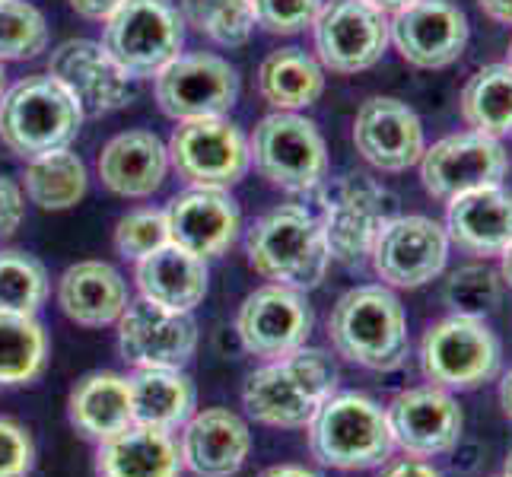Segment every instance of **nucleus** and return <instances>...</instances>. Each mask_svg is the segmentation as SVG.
<instances>
[{"instance_id": "obj_36", "label": "nucleus", "mask_w": 512, "mask_h": 477, "mask_svg": "<svg viewBox=\"0 0 512 477\" xmlns=\"http://www.w3.org/2000/svg\"><path fill=\"white\" fill-rule=\"evenodd\" d=\"M503 296V277L487 268V264H465L449 274L443 299L452 309V315H468V318H484L500 306Z\"/></svg>"}, {"instance_id": "obj_46", "label": "nucleus", "mask_w": 512, "mask_h": 477, "mask_svg": "<svg viewBox=\"0 0 512 477\" xmlns=\"http://www.w3.org/2000/svg\"><path fill=\"white\" fill-rule=\"evenodd\" d=\"M369 7H376L379 13H385V16H395L398 10H404V7H411L414 0H366Z\"/></svg>"}, {"instance_id": "obj_1", "label": "nucleus", "mask_w": 512, "mask_h": 477, "mask_svg": "<svg viewBox=\"0 0 512 477\" xmlns=\"http://www.w3.org/2000/svg\"><path fill=\"white\" fill-rule=\"evenodd\" d=\"M338 392V366L319 347H299L268 360L242 385V404L264 427L303 430L315 411Z\"/></svg>"}, {"instance_id": "obj_35", "label": "nucleus", "mask_w": 512, "mask_h": 477, "mask_svg": "<svg viewBox=\"0 0 512 477\" xmlns=\"http://www.w3.org/2000/svg\"><path fill=\"white\" fill-rule=\"evenodd\" d=\"M48 299V271L39 258L7 249L0 252V312L35 315Z\"/></svg>"}, {"instance_id": "obj_23", "label": "nucleus", "mask_w": 512, "mask_h": 477, "mask_svg": "<svg viewBox=\"0 0 512 477\" xmlns=\"http://www.w3.org/2000/svg\"><path fill=\"white\" fill-rule=\"evenodd\" d=\"M446 236L468 255H503L512 242V191L503 185L458 194L446 210Z\"/></svg>"}, {"instance_id": "obj_21", "label": "nucleus", "mask_w": 512, "mask_h": 477, "mask_svg": "<svg viewBox=\"0 0 512 477\" xmlns=\"http://www.w3.org/2000/svg\"><path fill=\"white\" fill-rule=\"evenodd\" d=\"M163 214L169 223V242L204 261L229 252L242 229L239 204L223 188H188L175 194Z\"/></svg>"}, {"instance_id": "obj_12", "label": "nucleus", "mask_w": 512, "mask_h": 477, "mask_svg": "<svg viewBox=\"0 0 512 477\" xmlns=\"http://www.w3.org/2000/svg\"><path fill=\"white\" fill-rule=\"evenodd\" d=\"M156 80V102L172 121L226 118L239 99L236 67L220 55H179Z\"/></svg>"}, {"instance_id": "obj_4", "label": "nucleus", "mask_w": 512, "mask_h": 477, "mask_svg": "<svg viewBox=\"0 0 512 477\" xmlns=\"http://www.w3.org/2000/svg\"><path fill=\"white\" fill-rule=\"evenodd\" d=\"M309 452L334 471H369L392 458L395 436L385 408L357 392H334L306 427Z\"/></svg>"}, {"instance_id": "obj_49", "label": "nucleus", "mask_w": 512, "mask_h": 477, "mask_svg": "<svg viewBox=\"0 0 512 477\" xmlns=\"http://www.w3.org/2000/svg\"><path fill=\"white\" fill-rule=\"evenodd\" d=\"M4 83H7V74H4V64H0V96H4Z\"/></svg>"}, {"instance_id": "obj_26", "label": "nucleus", "mask_w": 512, "mask_h": 477, "mask_svg": "<svg viewBox=\"0 0 512 477\" xmlns=\"http://www.w3.org/2000/svg\"><path fill=\"white\" fill-rule=\"evenodd\" d=\"M207 261L179 245H163L160 252L137 261V290L147 303L172 312H194L207 296Z\"/></svg>"}, {"instance_id": "obj_8", "label": "nucleus", "mask_w": 512, "mask_h": 477, "mask_svg": "<svg viewBox=\"0 0 512 477\" xmlns=\"http://www.w3.org/2000/svg\"><path fill=\"white\" fill-rule=\"evenodd\" d=\"M503 347L484 318L449 315L427 328L420 341V369L430 385L471 392L500 373Z\"/></svg>"}, {"instance_id": "obj_41", "label": "nucleus", "mask_w": 512, "mask_h": 477, "mask_svg": "<svg viewBox=\"0 0 512 477\" xmlns=\"http://www.w3.org/2000/svg\"><path fill=\"white\" fill-rule=\"evenodd\" d=\"M23 214H26L23 188L13 179H7V175H0V239H10L20 229Z\"/></svg>"}, {"instance_id": "obj_2", "label": "nucleus", "mask_w": 512, "mask_h": 477, "mask_svg": "<svg viewBox=\"0 0 512 477\" xmlns=\"http://www.w3.org/2000/svg\"><path fill=\"white\" fill-rule=\"evenodd\" d=\"M328 338L338 357L373 373H392L408 360V315L385 284L347 290L331 309Z\"/></svg>"}, {"instance_id": "obj_30", "label": "nucleus", "mask_w": 512, "mask_h": 477, "mask_svg": "<svg viewBox=\"0 0 512 477\" xmlns=\"http://www.w3.org/2000/svg\"><path fill=\"white\" fill-rule=\"evenodd\" d=\"M131 382L134 423L175 433L194 414V382L182 369H137Z\"/></svg>"}, {"instance_id": "obj_6", "label": "nucleus", "mask_w": 512, "mask_h": 477, "mask_svg": "<svg viewBox=\"0 0 512 477\" xmlns=\"http://www.w3.org/2000/svg\"><path fill=\"white\" fill-rule=\"evenodd\" d=\"M319 210L331 261L344 264L350 271L369 258L379 229L398 217L392 191L363 172L325 179L319 185Z\"/></svg>"}, {"instance_id": "obj_50", "label": "nucleus", "mask_w": 512, "mask_h": 477, "mask_svg": "<svg viewBox=\"0 0 512 477\" xmlns=\"http://www.w3.org/2000/svg\"><path fill=\"white\" fill-rule=\"evenodd\" d=\"M503 474H506V477H512V452L506 455V471H503Z\"/></svg>"}, {"instance_id": "obj_29", "label": "nucleus", "mask_w": 512, "mask_h": 477, "mask_svg": "<svg viewBox=\"0 0 512 477\" xmlns=\"http://www.w3.org/2000/svg\"><path fill=\"white\" fill-rule=\"evenodd\" d=\"M258 93L277 112L309 109L325 93V67L303 48L271 51L258 67Z\"/></svg>"}, {"instance_id": "obj_31", "label": "nucleus", "mask_w": 512, "mask_h": 477, "mask_svg": "<svg viewBox=\"0 0 512 477\" xmlns=\"http://www.w3.org/2000/svg\"><path fill=\"white\" fill-rule=\"evenodd\" d=\"M462 118L471 131L503 140L512 134V64L474 70L462 90Z\"/></svg>"}, {"instance_id": "obj_11", "label": "nucleus", "mask_w": 512, "mask_h": 477, "mask_svg": "<svg viewBox=\"0 0 512 477\" xmlns=\"http://www.w3.org/2000/svg\"><path fill=\"white\" fill-rule=\"evenodd\" d=\"M315 55L331 74H363L385 55L388 16L366 0H328L312 23Z\"/></svg>"}, {"instance_id": "obj_28", "label": "nucleus", "mask_w": 512, "mask_h": 477, "mask_svg": "<svg viewBox=\"0 0 512 477\" xmlns=\"http://www.w3.org/2000/svg\"><path fill=\"white\" fill-rule=\"evenodd\" d=\"M67 414L80 436L93 439V443H105V439H112L134 423L131 382L118 373L83 376L70 392Z\"/></svg>"}, {"instance_id": "obj_38", "label": "nucleus", "mask_w": 512, "mask_h": 477, "mask_svg": "<svg viewBox=\"0 0 512 477\" xmlns=\"http://www.w3.org/2000/svg\"><path fill=\"white\" fill-rule=\"evenodd\" d=\"M169 245V223L163 210H131L115 226V252L125 261H140Z\"/></svg>"}, {"instance_id": "obj_13", "label": "nucleus", "mask_w": 512, "mask_h": 477, "mask_svg": "<svg viewBox=\"0 0 512 477\" xmlns=\"http://www.w3.org/2000/svg\"><path fill=\"white\" fill-rule=\"evenodd\" d=\"M420 182L436 201H452L458 194L503 185L509 153L500 140L478 131H462L436 140L420 156Z\"/></svg>"}, {"instance_id": "obj_5", "label": "nucleus", "mask_w": 512, "mask_h": 477, "mask_svg": "<svg viewBox=\"0 0 512 477\" xmlns=\"http://www.w3.org/2000/svg\"><path fill=\"white\" fill-rule=\"evenodd\" d=\"M83 112L51 74H32L0 96V140L10 153L35 159L67 150L77 140Z\"/></svg>"}, {"instance_id": "obj_22", "label": "nucleus", "mask_w": 512, "mask_h": 477, "mask_svg": "<svg viewBox=\"0 0 512 477\" xmlns=\"http://www.w3.org/2000/svg\"><path fill=\"white\" fill-rule=\"evenodd\" d=\"M252 452L249 423L226 408L194 411L182 427V468L194 477H233Z\"/></svg>"}, {"instance_id": "obj_51", "label": "nucleus", "mask_w": 512, "mask_h": 477, "mask_svg": "<svg viewBox=\"0 0 512 477\" xmlns=\"http://www.w3.org/2000/svg\"><path fill=\"white\" fill-rule=\"evenodd\" d=\"M509 64H512V45H509Z\"/></svg>"}, {"instance_id": "obj_32", "label": "nucleus", "mask_w": 512, "mask_h": 477, "mask_svg": "<svg viewBox=\"0 0 512 477\" xmlns=\"http://www.w3.org/2000/svg\"><path fill=\"white\" fill-rule=\"evenodd\" d=\"M48 366V334L35 315L0 312V388L32 385Z\"/></svg>"}, {"instance_id": "obj_9", "label": "nucleus", "mask_w": 512, "mask_h": 477, "mask_svg": "<svg viewBox=\"0 0 512 477\" xmlns=\"http://www.w3.org/2000/svg\"><path fill=\"white\" fill-rule=\"evenodd\" d=\"M252 163L271 185L303 194L328 179V147L315 121L296 112H274L258 121L249 140Z\"/></svg>"}, {"instance_id": "obj_15", "label": "nucleus", "mask_w": 512, "mask_h": 477, "mask_svg": "<svg viewBox=\"0 0 512 477\" xmlns=\"http://www.w3.org/2000/svg\"><path fill=\"white\" fill-rule=\"evenodd\" d=\"M312 322V306L303 290L268 284L245 296L236 315V334L252 357L280 360L287 353L306 347Z\"/></svg>"}, {"instance_id": "obj_37", "label": "nucleus", "mask_w": 512, "mask_h": 477, "mask_svg": "<svg viewBox=\"0 0 512 477\" xmlns=\"http://www.w3.org/2000/svg\"><path fill=\"white\" fill-rule=\"evenodd\" d=\"M48 45L45 16L26 0H0V64L35 58Z\"/></svg>"}, {"instance_id": "obj_17", "label": "nucleus", "mask_w": 512, "mask_h": 477, "mask_svg": "<svg viewBox=\"0 0 512 477\" xmlns=\"http://www.w3.org/2000/svg\"><path fill=\"white\" fill-rule=\"evenodd\" d=\"M48 74L77 99L83 118L112 115L134 99V83L121 70L102 42L70 39L61 42L48 58Z\"/></svg>"}, {"instance_id": "obj_42", "label": "nucleus", "mask_w": 512, "mask_h": 477, "mask_svg": "<svg viewBox=\"0 0 512 477\" xmlns=\"http://www.w3.org/2000/svg\"><path fill=\"white\" fill-rule=\"evenodd\" d=\"M125 4V0H70V7L74 13L86 16V20H96V23H105L109 16Z\"/></svg>"}, {"instance_id": "obj_14", "label": "nucleus", "mask_w": 512, "mask_h": 477, "mask_svg": "<svg viewBox=\"0 0 512 477\" xmlns=\"http://www.w3.org/2000/svg\"><path fill=\"white\" fill-rule=\"evenodd\" d=\"M449 245L446 226L430 217H392L379 229L369 261L385 287L417 290L446 271Z\"/></svg>"}, {"instance_id": "obj_10", "label": "nucleus", "mask_w": 512, "mask_h": 477, "mask_svg": "<svg viewBox=\"0 0 512 477\" xmlns=\"http://www.w3.org/2000/svg\"><path fill=\"white\" fill-rule=\"evenodd\" d=\"M166 150L172 169L191 188L229 191L245 179L252 166L249 140L226 118L179 121Z\"/></svg>"}, {"instance_id": "obj_19", "label": "nucleus", "mask_w": 512, "mask_h": 477, "mask_svg": "<svg viewBox=\"0 0 512 477\" xmlns=\"http://www.w3.org/2000/svg\"><path fill=\"white\" fill-rule=\"evenodd\" d=\"M468 16L452 0H414L388 20L398 55L420 70H443L462 58L468 45Z\"/></svg>"}, {"instance_id": "obj_27", "label": "nucleus", "mask_w": 512, "mask_h": 477, "mask_svg": "<svg viewBox=\"0 0 512 477\" xmlns=\"http://www.w3.org/2000/svg\"><path fill=\"white\" fill-rule=\"evenodd\" d=\"M99 477H182V455L175 436L144 423H131L99 443L96 452Z\"/></svg>"}, {"instance_id": "obj_3", "label": "nucleus", "mask_w": 512, "mask_h": 477, "mask_svg": "<svg viewBox=\"0 0 512 477\" xmlns=\"http://www.w3.org/2000/svg\"><path fill=\"white\" fill-rule=\"evenodd\" d=\"M255 274L280 287L315 290L328 274V245L319 217L303 204H280L255 220L245 236Z\"/></svg>"}, {"instance_id": "obj_33", "label": "nucleus", "mask_w": 512, "mask_h": 477, "mask_svg": "<svg viewBox=\"0 0 512 477\" xmlns=\"http://www.w3.org/2000/svg\"><path fill=\"white\" fill-rule=\"evenodd\" d=\"M23 188L32 204L42 210H67L83 201L86 194V166L77 153L55 150L45 156H35L26 163Z\"/></svg>"}, {"instance_id": "obj_34", "label": "nucleus", "mask_w": 512, "mask_h": 477, "mask_svg": "<svg viewBox=\"0 0 512 477\" xmlns=\"http://www.w3.org/2000/svg\"><path fill=\"white\" fill-rule=\"evenodd\" d=\"M179 13L185 26H194L223 48L245 45L255 29L252 0H179Z\"/></svg>"}, {"instance_id": "obj_16", "label": "nucleus", "mask_w": 512, "mask_h": 477, "mask_svg": "<svg viewBox=\"0 0 512 477\" xmlns=\"http://www.w3.org/2000/svg\"><path fill=\"white\" fill-rule=\"evenodd\" d=\"M118 350L134 369H182L198 350V322L137 299L118 318Z\"/></svg>"}, {"instance_id": "obj_43", "label": "nucleus", "mask_w": 512, "mask_h": 477, "mask_svg": "<svg viewBox=\"0 0 512 477\" xmlns=\"http://www.w3.org/2000/svg\"><path fill=\"white\" fill-rule=\"evenodd\" d=\"M379 477H443V474L423 462V458H401V462L388 465Z\"/></svg>"}, {"instance_id": "obj_40", "label": "nucleus", "mask_w": 512, "mask_h": 477, "mask_svg": "<svg viewBox=\"0 0 512 477\" xmlns=\"http://www.w3.org/2000/svg\"><path fill=\"white\" fill-rule=\"evenodd\" d=\"M35 465L32 433L20 420L0 417V477H29Z\"/></svg>"}, {"instance_id": "obj_45", "label": "nucleus", "mask_w": 512, "mask_h": 477, "mask_svg": "<svg viewBox=\"0 0 512 477\" xmlns=\"http://www.w3.org/2000/svg\"><path fill=\"white\" fill-rule=\"evenodd\" d=\"M261 477H319V474H312L303 465H277V468H268Z\"/></svg>"}, {"instance_id": "obj_25", "label": "nucleus", "mask_w": 512, "mask_h": 477, "mask_svg": "<svg viewBox=\"0 0 512 477\" xmlns=\"http://www.w3.org/2000/svg\"><path fill=\"white\" fill-rule=\"evenodd\" d=\"M169 172V150L153 131H125L99 153V179L118 198H150Z\"/></svg>"}, {"instance_id": "obj_18", "label": "nucleus", "mask_w": 512, "mask_h": 477, "mask_svg": "<svg viewBox=\"0 0 512 477\" xmlns=\"http://www.w3.org/2000/svg\"><path fill=\"white\" fill-rule=\"evenodd\" d=\"M395 446L411 458L446 455L462 439L465 417L452 392L439 385H417L398 392L385 408Z\"/></svg>"}, {"instance_id": "obj_52", "label": "nucleus", "mask_w": 512, "mask_h": 477, "mask_svg": "<svg viewBox=\"0 0 512 477\" xmlns=\"http://www.w3.org/2000/svg\"><path fill=\"white\" fill-rule=\"evenodd\" d=\"M503 477H506V474H503Z\"/></svg>"}, {"instance_id": "obj_48", "label": "nucleus", "mask_w": 512, "mask_h": 477, "mask_svg": "<svg viewBox=\"0 0 512 477\" xmlns=\"http://www.w3.org/2000/svg\"><path fill=\"white\" fill-rule=\"evenodd\" d=\"M500 277H503L506 287H512V242L506 245L503 255H500Z\"/></svg>"}, {"instance_id": "obj_39", "label": "nucleus", "mask_w": 512, "mask_h": 477, "mask_svg": "<svg viewBox=\"0 0 512 477\" xmlns=\"http://www.w3.org/2000/svg\"><path fill=\"white\" fill-rule=\"evenodd\" d=\"M255 23L274 35H296L312 29L322 0H252Z\"/></svg>"}, {"instance_id": "obj_24", "label": "nucleus", "mask_w": 512, "mask_h": 477, "mask_svg": "<svg viewBox=\"0 0 512 477\" xmlns=\"http://www.w3.org/2000/svg\"><path fill=\"white\" fill-rule=\"evenodd\" d=\"M128 284L112 264L105 261H77L58 280L61 312L83 328L118 325L121 312L128 309Z\"/></svg>"}, {"instance_id": "obj_7", "label": "nucleus", "mask_w": 512, "mask_h": 477, "mask_svg": "<svg viewBox=\"0 0 512 477\" xmlns=\"http://www.w3.org/2000/svg\"><path fill=\"white\" fill-rule=\"evenodd\" d=\"M185 20L169 0H125L102 32V48L131 80H147L182 55Z\"/></svg>"}, {"instance_id": "obj_20", "label": "nucleus", "mask_w": 512, "mask_h": 477, "mask_svg": "<svg viewBox=\"0 0 512 477\" xmlns=\"http://www.w3.org/2000/svg\"><path fill=\"white\" fill-rule=\"evenodd\" d=\"M353 144L379 172H404L423 156V125L411 105L392 96H373L360 105L353 121Z\"/></svg>"}, {"instance_id": "obj_47", "label": "nucleus", "mask_w": 512, "mask_h": 477, "mask_svg": "<svg viewBox=\"0 0 512 477\" xmlns=\"http://www.w3.org/2000/svg\"><path fill=\"white\" fill-rule=\"evenodd\" d=\"M500 404H503V414L512 420V369L500 379Z\"/></svg>"}, {"instance_id": "obj_44", "label": "nucleus", "mask_w": 512, "mask_h": 477, "mask_svg": "<svg viewBox=\"0 0 512 477\" xmlns=\"http://www.w3.org/2000/svg\"><path fill=\"white\" fill-rule=\"evenodd\" d=\"M478 7L484 10L487 20L500 26H512V0H478Z\"/></svg>"}]
</instances>
